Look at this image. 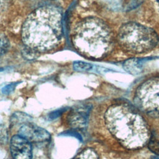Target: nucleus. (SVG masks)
<instances>
[{
  "instance_id": "obj_1",
  "label": "nucleus",
  "mask_w": 159,
  "mask_h": 159,
  "mask_svg": "<svg viewBox=\"0 0 159 159\" xmlns=\"http://www.w3.org/2000/svg\"><path fill=\"white\" fill-rule=\"evenodd\" d=\"M63 35L62 14L55 6H45L30 13L21 30L22 40L30 50L44 52L60 43Z\"/></svg>"
},
{
  "instance_id": "obj_2",
  "label": "nucleus",
  "mask_w": 159,
  "mask_h": 159,
  "mask_svg": "<svg viewBox=\"0 0 159 159\" xmlns=\"http://www.w3.org/2000/svg\"><path fill=\"white\" fill-rule=\"evenodd\" d=\"M72 41L75 48L83 55L98 58L109 48L111 39L107 25L94 18L84 19L75 27Z\"/></svg>"
},
{
  "instance_id": "obj_3",
  "label": "nucleus",
  "mask_w": 159,
  "mask_h": 159,
  "mask_svg": "<svg viewBox=\"0 0 159 159\" xmlns=\"http://www.w3.org/2000/svg\"><path fill=\"white\" fill-rule=\"evenodd\" d=\"M118 41L126 50L133 53H143L153 49L159 39L152 29L142 25L129 22L119 30Z\"/></svg>"
},
{
  "instance_id": "obj_4",
  "label": "nucleus",
  "mask_w": 159,
  "mask_h": 159,
  "mask_svg": "<svg viewBox=\"0 0 159 159\" xmlns=\"http://www.w3.org/2000/svg\"><path fill=\"white\" fill-rule=\"evenodd\" d=\"M18 133L30 143H43L50 140V134L48 131L30 122L22 124Z\"/></svg>"
},
{
  "instance_id": "obj_5",
  "label": "nucleus",
  "mask_w": 159,
  "mask_h": 159,
  "mask_svg": "<svg viewBox=\"0 0 159 159\" xmlns=\"http://www.w3.org/2000/svg\"><path fill=\"white\" fill-rule=\"evenodd\" d=\"M10 150L13 159H32L31 143L19 134L11 138Z\"/></svg>"
},
{
  "instance_id": "obj_6",
  "label": "nucleus",
  "mask_w": 159,
  "mask_h": 159,
  "mask_svg": "<svg viewBox=\"0 0 159 159\" xmlns=\"http://www.w3.org/2000/svg\"><path fill=\"white\" fill-rule=\"evenodd\" d=\"M89 111L90 108L87 106H79L72 109L68 116L69 125L73 129L84 128L87 124Z\"/></svg>"
},
{
  "instance_id": "obj_7",
  "label": "nucleus",
  "mask_w": 159,
  "mask_h": 159,
  "mask_svg": "<svg viewBox=\"0 0 159 159\" xmlns=\"http://www.w3.org/2000/svg\"><path fill=\"white\" fill-rule=\"evenodd\" d=\"M145 60L146 58L130 59L125 62L124 67L129 73L136 75L140 73L142 67V63Z\"/></svg>"
},
{
  "instance_id": "obj_8",
  "label": "nucleus",
  "mask_w": 159,
  "mask_h": 159,
  "mask_svg": "<svg viewBox=\"0 0 159 159\" xmlns=\"http://www.w3.org/2000/svg\"><path fill=\"white\" fill-rule=\"evenodd\" d=\"M73 159H99L97 153L91 148H86Z\"/></svg>"
},
{
  "instance_id": "obj_9",
  "label": "nucleus",
  "mask_w": 159,
  "mask_h": 159,
  "mask_svg": "<svg viewBox=\"0 0 159 159\" xmlns=\"http://www.w3.org/2000/svg\"><path fill=\"white\" fill-rule=\"evenodd\" d=\"M10 47L9 41L6 35L0 33V56L5 54Z\"/></svg>"
},
{
  "instance_id": "obj_10",
  "label": "nucleus",
  "mask_w": 159,
  "mask_h": 159,
  "mask_svg": "<svg viewBox=\"0 0 159 159\" xmlns=\"http://www.w3.org/2000/svg\"><path fill=\"white\" fill-rule=\"evenodd\" d=\"M73 69L77 71H85L92 69L93 66L88 63L81 61H75L73 65Z\"/></svg>"
},
{
  "instance_id": "obj_11",
  "label": "nucleus",
  "mask_w": 159,
  "mask_h": 159,
  "mask_svg": "<svg viewBox=\"0 0 159 159\" xmlns=\"http://www.w3.org/2000/svg\"><path fill=\"white\" fill-rule=\"evenodd\" d=\"M17 84H18L17 82H14V83H11L9 84L6 85L4 88H2V93L6 95L10 94L11 92H12L14 90V89L16 88Z\"/></svg>"
},
{
  "instance_id": "obj_12",
  "label": "nucleus",
  "mask_w": 159,
  "mask_h": 159,
  "mask_svg": "<svg viewBox=\"0 0 159 159\" xmlns=\"http://www.w3.org/2000/svg\"><path fill=\"white\" fill-rule=\"evenodd\" d=\"M149 148L157 155H159V142L155 139L150 140L149 143Z\"/></svg>"
},
{
  "instance_id": "obj_13",
  "label": "nucleus",
  "mask_w": 159,
  "mask_h": 159,
  "mask_svg": "<svg viewBox=\"0 0 159 159\" xmlns=\"http://www.w3.org/2000/svg\"><path fill=\"white\" fill-rule=\"evenodd\" d=\"M66 110V108H61V109H58L57 110L53 111L49 114L48 119L50 120H53L55 119H57L59 116H60Z\"/></svg>"
},
{
  "instance_id": "obj_14",
  "label": "nucleus",
  "mask_w": 159,
  "mask_h": 159,
  "mask_svg": "<svg viewBox=\"0 0 159 159\" xmlns=\"http://www.w3.org/2000/svg\"><path fill=\"white\" fill-rule=\"evenodd\" d=\"M61 135H64V136H73V137H75L77 139H78L80 141H82V140H83V138H82L81 135L77 131L75 130V129L65 131V132L61 133Z\"/></svg>"
},
{
  "instance_id": "obj_15",
  "label": "nucleus",
  "mask_w": 159,
  "mask_h": 159,
  "mask_svg": "<svg viewBox=\"0 0 159 159\" xmlns=\"http://www.w3.org/2000/svg\"><path fill=\"white\" fill-rule=\"evenodd\" d=\"M7 139V131L6 129L0 125V143H5Z\"/></svg>"
},
{
  "instance_id": "obj_16",
  "label": "nucleus",
  "mask_w": 159,
  "mask_h": 159,
  "mask_svg": "<svg viewBox=\"0 0 159 159\" xmlns=\"http://www.w3.org/2000/svg\"><path fill=\"white\" fill-rule=\"evenodd\" d=\"M7 0H0V9L4 6Z\"/></svg>"
},
{
  "instance_id": "obj_17",
  "label": "nucleus",
  "mask_w": 159,
  "mask_h": 159,
  "mask_svg": "<svg viewBox=\"0 0 159 159\" xmlns=\"http://www.w3.org/2000/svg\"><path fill=\"white\" fill-rule=\"evenodd\" d=\"M151 159H159V155H157V156H153L151 158Z\"/></svg>"
},
{
  "instance_id": "obj_18",
  "label": "nucleus",
  "mask_w": 159,
  "mask_h": 159,
  "mask_svg": "<svg viewBox=\"0 0 159 159\" xmlns=\"http://www.w3.org/2000/svg\"><path fill=\"white\" fill-rule=\"evenodd\" d=\"M158 3H159V0H158Z\"/></svg>"
}]
</instances>
